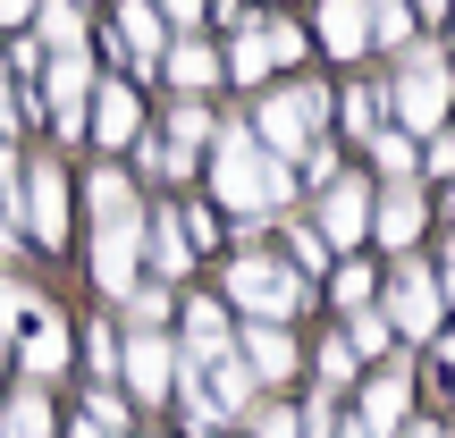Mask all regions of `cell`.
Masks as SVG:
<instances>
[{
  "mask_svg": "<svg viewBox=\"0 0 455 438\" xmlns=\"http://www.w3.org/2000/svg\"><path fill=\"white\" fill-rule=\"evenodd\" d=\"M212 195H220L244 227H261L270 211H287V203H295V169H278L244 127H220V135H212Z\"/></svg>",
  "mask_w": 455,
  "mask_h": 438,
  "instance_id": "6da1fadb",
  "label": "cell"
},
{
  "mask_svg": "<svg viewBox=\"0 0 455 438\" xmlns=\"http://www.w3.org/2000/svg\"><path fill=\"white\" fill-rule=\"evenodd\" d=\"M304 295H312V287L295 278V261L261 253V244H253V253H236V261H228V304H236L244 321H270V329H287V312L304 304Z\"/></svg>",
  "mask_w": 455,
  "mask_h": 438,
  "instance_id": "7a4b0ae2",
  "label": "cell"
},
{
  "mask_svg": "<svg viewBox=\"0 0 455 438\" xmlns=\"http://www.w3.org/2000/svg\"><path fill=\"white\" fill-rule=\"evenodd\" d=\"M321 127H329V101H321V84H287V93H270V101H261V118H253L244 135H253V144L270 152L278 169H287L295 152H312V144H321Z\"/></svg>",
  "mask_w": 455,
  "mask_h": 438,
  "instance_id": "3957f363",
  "label": "cell"
},
{
  "mask_svg": "<svg viewBox=\"0 0 455 438\" xmlns=\"http://www.w3.org/2000/svg\"><path fill=\"white\" fill-rule=\"evenodd\" d=\"M379 93H388V110H396V127H405V135H430V127L447 118V51L413 43Z\"/></svg>",
  "mask_w": 455,
  "mask_h": 438,
  "instance_id": "277c9868",
  "label": "cell"
},
{
  "mask_svg": "<svg viewBox=\"0 0 455 438\" xmlns=\"http://www.w3.org/2000/svg\"><path fill=\"white\" fill-rule=\"evenodd\" d=\"M43 84H51V127L68 135V144H76L84 135V110H93V51H51L43 60Z\"/></svg>",
  "mask_w": 455,
  "mask_h": 438,
  "instance_id": "5b68a950",
  "label": "cell"
},
{
  "mask_svg": "<svg viewBox=\"0 0 455 438\" xmlns=\"http://www.w3.org/2000/svg\"><path fill=\"white\" fill-rule=\"evenodd\" d=\"M118 379H127V396L135 405H161L169 388H178V346L152 329V338H127L118 346Z\"/></svg>",
  "mask_w": 455,
  "mask_h": 438,
  "instance_id": "8992f818",
  "label": "cell"
},
{
  "mask_svg": "<svg viewBox=\"0 0 455 438\" xmlns=\"http://www.w3.org/2000/svg\"><path fill=\"white\" fill-rule=\"evenodd\" d=\"M439 312H447L439 270L405 261V270H396V295H388V329H396V338H439Z\"/></svg>",
  "mask_w": 455,
  "mask_h": 438,
  "instance_id": "52a82bcc",
  "label": "cell"
},
{
  "mask_svg": "<svg viewBox=\"0 0 455 438\" xmlns=\"http://www.w3.org/2000/svg\"><path fill=\"white\" fill-rule=\"evenodd\" d=\"M84 135H93L101 152H127L135 135H144V101H135L127 76H101L93 84V110H84Z\"/></svg>",
  "mask_w": 455,
  "mask_h": 438,
  "instance_id": "ba28073f",
  "label": "cell"
},
{
  "mask_svg": "<svg viewBox=\"0 0 455 438\" xmlns=\"http://www.w3.org/2000/svg\"><path fill=\"white\" fill-rule=\"evenodd\" d=\"M363 227H371V186H363V178H346V169H338V178L321 186V219H312V236H321L329 253H346V244H355Z\"/></svg>",
  "mask_w": 455,
  "mask_h": 438,
  "instance_id": "9c48e42d",
  "label": "cell"
},
{
  "mask_svg": "<svg viewBox=\"0 0 455 438\" xmlns=\"http://www.w3.org/2000/svg\"><path fill=\"white\" fill-rule=\"evenodd\" d=\"M413 422V379H405V362L396 371H371L363 379V405H355V430L363 438H396Z\"/></svg>",
  "mask_w": 455,
  "mask_h": 438,
  "instance_id": "30bf717a",
  "label": "cell"
},
{
  "mask_svg": "<svg viewBox=\"0 0 455 438\" xmlns=\"http://www.w3.org/2000/svg\"><path fill=\"white\" fill-rule=\"evenodd\" d=\"M26 236L34 244H51V253H60V236H68V178H60V161H34L26 169Z\"/></svg>",
  "mask_w": 455,
  "mask_h": 438,
  "instance_id": "8fae6325",
  "label": "cell"
},
{
  "mask_svg": "<svg viewBox=\"0 0 455 438\" xmlns=\"http://www.w3.org/2000/svg\"><path fill=\"white\" fill-rule=\"evenodd\" d=\"M135 270H144V219H135V227H101V236H93V287L110 295V304H127Z\"/></svg>",
  "mask_w": 455,
  "mask_h": 438,
  "instance_id": "7c38bea8",
  "label": "cell"
},
{
  "mask_svg": "<svg viewBox=\"0 0 455 438\" xmlns=\"http://www.w3.org/2000/svg\"><path fill=\"white\" fill-rule=\"evenodd\" d=\"M236 362L253 371V388H278V379L304 362V346H295L287 329H270V321H244V329H236Z\"/></svg>",
  "mask_w": 455,
  "mask_h": 438,
  "instance_id": "4fadbf2b",
  "label": "cell"
},
{
  "mask_svg": "<svg viewBox=\"0 0 455 438\" xmlns=\"http://www.w3.org/2000/svg\"><path fill=\"white\" fill-rule=\"evenodd\" d=\"M110 43H118V60H135V68H161V51H169V34H161V9H152V0H127V9L110 17Z\"/></svg>",
  "mask_w": 455,
  "mask_h": 438,
  "instance_id": "5bb4252c",
  "label": "cell"
},
{
  "mask_svg": "<svg viewBox=\"0 0 455 438\" xmlns=\"http://www.w3.org/2000/svg\"><path fill=\"white\" fill-rule=\"evenodd\" d=\"M161 68H169V84H178V101H203V93L228 76L220 51H212V43H195V34H178V43L161 51Z\"/></svg>",
  "mask_w": 455,
  "mask_h": 438,
  "instance_id": "9a60e30c",
  "label": "cell"
},
{
  "mask_svg": "<svg viewBox=\"0 0 455 438\" xmlns=\"http://www.w3.org/2000/svg\"><path fill=\"white\" fill-rule=\"evenodd\" d=\"M422 186H388V195H371V227H379V244H388V253H396V244H413V236H422Z\"/></svg>",
  "mask_w": 455,
  "mask_h": 438,
  "instance_id": "2e32d148",
  "label": "cell"
},
{
  "mask_svg": "<svg viewBox=\"0 0 455 438\" xmlns=\"http://www.w3.org/2000/svg\"><path fill=\"white\" fill-rule=\"evenodd\" d=\"M17 354H26V371H34V379H51V371L68 362V321H60L51 304H34V321L17 329Z\"/></svg>",
  "mask_w": 455,
  "mask_h": 438,
  "instance_id": "e0dca14e",
  "label": "cell"
},
{
  "mask_svg": "<svg viewBox=\"0 0 455 438\" xmlns=\"http://www.w3.org/2000/svg\"><path fill=\"white\" fill-rule=\"evenodd\" d=\"M321 43H329V60L371 51V0H321Z\"/></svg>",
  "mask_w": 455,
  "mask_h": 438,
  "instance_id": "ac0fdd59",
  "label": "cell"
},
{
  "mask_svg": "<svg viewBox=\"0 0 455 438\" xmlns=\"http://www.w3.org/2000/svg\"><path fill=\"white\" fill-rule=\"evenodd\" d=\"M212 110H203V101H178V110H169V127H161V144H169V178H186V169H195V152L212 144Z\"/></svg>",
  "mask_w": 455,
  "mask_h": 438,
  "instance_id": "d6986e66",
  "label": "cell"
},
{
  "mask_svg": "<svg viewBox=\"0 0 455 438\" xmlns=\"http://www.w3.org/2000/svg\"><path fill=\"white\" fill-rule=\"evenodd\" d=\"M144 261L161 278H186V270H195V244H186L178 211H144Z\"/></svg>",
  "mask_w": 455,
  "mask_h": 438,
  "instance_id": "ffe728a7",
  "label": "cell"
},
{
  "mask_svg": "<svg viewBox=\"0 0 455 438\" xmlns=\"http://www.w3.org/2000/svg\"><path fill=\"white\" fill-rule=\"evenodd\" d=\"M84 203H93L101 227H135L144 219V203H135V186L118 178V169H93V178H84Z\"/></svg>",
  "mask_w": 455,
  "mask_h": 438,
  "instance_id": "44dd1931",
  "label": "cell"
},
{
  "mask_svg": "<svg viewBox=\"0 0 455 438\" xmlns=\"http://www.w3.org/2000/svg\"><path fill=\"white\" fill-rule=\"evenodd\" d=\"M203 388H212V405H220V413H253V396H261V388H253V371H244L236 354L203 362Z\"/></svg>",
  "mask_w": 455,
  "mask_h": 438,
  "instance_id": "7402d4cb",
  "label": "cell"
},
{
  "mask_svg": "<svg viewBox=\"0 0 455 438\" xmlns=\"http://www.w3.org/2000/svg\"><path fill=\"white\" fill-rule=\"evenodd\" d=\"M51 422H60V413H51V396H43V388H17L9 413H0V438H60Z\"/></svg>",
  "mask_w": 455,
  "mask_h": 438,
  "instance_id": "603a6c76",
  "label": "cell"
},
{
  "mask_svg": "<svg viewBox=\"0 0 455 438\" xmlns=\"http://www.w3.org/2000/svg\"><path fill=\"white\" fill-rule=\"evenodd\" d=\"M43 17V51H84V9L76 0H34Z\"/></svg>",
  "mask_w": 455,
  "mask_h": 438,
  "instance_id": "cb8c5ba5",
  "label": "cell"
},
{
  "mask_svg": "<svg viewBox=\"0 0 455 438\" xmlns=\"http://www.w3.org/2000/svg\"><path fill=\"white\" fill-rule=\"evenodd\" d=\"M228 84H261V68H270V43H261V26H244L236 43H228Z\"/></svg>",
  "mask_w": 455,
  "mask_h": 438,
  "instance_id": "d4e9b609",
  "label": "cell"
},
{
  "mask_svg": "<svg viewBox=\"0 0 455 438\" xmlns=\"http://www.w3.org/2000/svg\"><path fill=\"white\" fill-rule=\"evenodd\" d=\"M379 127H388V93H379V84H355V93H346V135L371 144Z\"/></svg>",
  "mask_w": 455,
  "mask_h": 438,
  "instance_id": "484cf974",
  "label": "cell"
},
{
  "mask_svg": "<svg viewBox=\"0 0 455 438\" xmlns=\"http://www.w3.org/2000/svg\"><path fill=\"white\" fill-rule=\"evenodd\" d=\"M371 152H379V169H388V186H405V178H413V161H422L405 127H379V135H371Z\"/></svg>",
  "mask_w": 455,
  "mask_h": 438,
  "instance_id": "4316f807",
  "label": "cell"
},
{
  "mask_svg": "<svg viewBox=\"0 0 455 438\" xmlns=\"http://www.w3.org/2000/svg\"><path fill=\"white\" fill-rule=\"evenodd\" d=\"M371 43L413 51V9H405V0H371Z\"/></svg>",
  "mask_w": 455,
  "mask_h": 438,
  "instance_id": "83f0119b",
  "label": "cell"
},
{
  "mask_svg": "<svg viewBox=\"0 0 455 438\" xmlns=\"http://www.w3.org/2000/svg\"><path fill=\"white\" fill-rule=\"evenodd\" d=\"M34 304H43V295H34L26 278H9V270H0V338H17V329L34 321Z\"/></svg>",
  "mask_w": 455,
  "mask_h": 438,
  "instance_id": "f1b7e54d",
  "label": "cell"
},
{
  "mask_svg": "<svg viewBox=\"0 0 455 438\" xmlns=\"http://www.w3.org/2000/svg\"><path fill=\"white\" fill-rule=\"evenodd\" d=\"M312 371H321V388H329V396H338V388H355V346H346V338H329L321 354H312Z\"/></svg>",
  "mask_w": 455,
  "mask_h": 438,
  "instance_id": "f546056e",
  "label": "cell"
},
{
  "mask_svg": "<svg viewBox=\"0 0 455 438\" xmlns=\"http://www.w3.org/2000/svg\"><path fill=\"white\" fill-rule=\"evenodd\" d=\"M388 338H396V329H388V312H355V329H346L355 362H363V354H388Z\"/></svg>",
  "mask_w": 455,
  "mask_h": 438,
  "instance_id": "4dcf8cb0",
  "label": "cell"
},
{
  "mask_svg": "<svg viewBox=\"0 0 455 438\" xmlns=\"http://www.w3.org/2000/svg\"><path fill=\"white\" fill-rule=\"evenodd\" d=\"M287 253H295V278H312V270H329V244L312 236V219H295V227H287Z\"/></svg>",
  "mask_w": 455,
  "mask_h": 438,
  "instance_id": "1f68e13d",
  "label": "cell"
},
{
  "mask_svg": "<svg viewBox=\"0 0 455 438\" xmlns=\"http://www.w3.org/2000/svg\"><path fill=\"white\" fill-rule=\"evenodd\" d=\"M127 321H135V338H152V329L169 321V295H161V287H135V295H127Z\"/></svg>",
  "mask_w": 455,
  "mask_h": 438,
  "instance_id": "d6a6232c",
  "label": "cell"
},
{
  "mask_svg": "<svg viewBox=\"0 0 455 438\" xmlns=\"http://www.w3.org/2000/svg\"><path fill=\"white\" fill-rule=\"evenodd\" d=\"M329 295H338L346 312H371V270H363V261H346V270H338V287H329Z\"/></svg>",
  "mask_w": 455,
  "mask_h": 438,
  "instance_id": "836d02e7",
  "label": "cell"
},
{
  "mask_svg": "<svg viewBox=\"0 0 455 438\" xmlns=\"http://www.w3.org/2000/svg\"><path fill=\"white\" fill-rule=\"evenodd\" d=\"M253 438H304V413H295V405H261L253 413Z\"/></svg>",
  "mask_w": 455,
  "mask_h": 438,
  "instance_id": "e575fe53",
  "label": "cell"
},
{
  "mask_svg": "<svg viewBox=\"0 0 455 438\" xmlns=\"http://www.w3.org/2000/svg\"><path fill=\"white\" fill-rule=\"evenodd\" d=\"M17 127H26V101H17L9 68H0V135H9V144H17Z\"/></svg>",
  "mask_w": 455,
  "mask_h": 438,
  "instance_id": "d590c367",
  "label": "cell"
},
{
  "mask_svg": "<svg viewBox=\"0 0 455 438\" xmlns=\"http://www.w3.org/2000/svg\"><path fill=\"white\" fill-rule=\"evenodd\" d=\"M261 43H270V68H278V60H295V51H304V34H295V26H261Z\"/></svg>",
  "mask_w": 455,
  "mask_h": 438,
  "instance_id": "8d00e7d4",
  "label": "cell"
},
{
  "mask_svg": "<svg viewBox=\"0 0 455 438\" xmlns=\"http://www.w3.org/2000/svg\"><path fill=\"white\" fill-rule=\"evenodd\" d=\"M152 9H161V26H186V34H195V17H203V0H152Z\"/></svg>",
  "mask_w": 455,
  "mask_h": 438,
  "instance_id": "74e56055",
  "label": "cell"
},
{
  "mask_svg": "<svg viewBox=\"0 0 455 438\" xmlns=\"http://www.w3.org/2000/svg\"><path fill=\"white\" fill-rule=\"evenodd\" d=\"M93 371L118 379V338H110V329H93Z\"/></svg>",
  "mask_w": 455,
  "mask_h": 438,
  "instance_id": "f35d334b",
  "label": "cell"
},
{
  "mask_svg": "<svg viewBox=\"0 0 455 438\" xmlns=\"http://www.w3.org/2000/svg\"><path fill=\"white\" fill-rule=\"evenodd\" d=\"M422 161H430V169H439V178H455V135H439V144H430V152H422Z\"/></svg>",
  "mask_w": 455,
  "mask_h": 438,
  "instance_id": "ab89813d",
  "label": "cell"
},
{
  "mask_svg": "<svg viewBox=\"0 0 455 438\" xmlns=\"http://www.w3.org/2000/svg\"><path fill=\"white\" fill-rule=\"evenodd\" d=\"M34 17V0H0V26H26Z\"/></svg>",
  "mask_w": 455,
  "mask_h": 438,
  "instance_id": "60d3db41",
  "label": "cell"
},
{
  "mask_svg": "<svg viewBox=\"0 0 455 438\" xmlns=\"http://www.w3.org/2000/svg\"><path fill=\"white\" fill-rule=\"evenodd\" d=\"M439 295L455 304V244H447V261H439Z\"/></svg>",
  "mask_w": 455,
  "mask_h": 438,
  "instance_id": "b9f144b4",
  "label": "cell"
},
{
  "mask_svg": "<svg viewBox=\"0 0 455 438\" xmlns=\"http://www.w3.org/2000/svg\"><path fill=\"white\" fill-rule=\"evenodd\" d=\"M396 438H447L439 422H405V430H396Z\"/></svg>",
  "mask_w": 455,
  "mask_h": 438,
  "instance_id": "7bdbcfd3",
  "label": "cell"
},
{
  "mask_svg": "<svg viewBox=\"0 0 455 438\" xmlns=\"http://www.w3.org/2000/svg\"><path fill=\"white\" fill-rule=\"evenodd\" d=\"M405 9H422V17H447V0H405Z\"/></svg>",
  "mask_w": 455,
  "mask_h": 438,
  "instance_id": "ee69618b",
  "label": "cell"
},
{
  "mask_svg": "<svg viewBox=\"0 0 455 438\" xmlns=\"http://www.w3.org/2000/svg\"><path fill=\"white\" fill-rule=\"evenodd\" d=\"M338 438H363V430H355V422H338Z\"/></svg>",
  "mask_w": 455,
  "mask_h": 438,
  "instance_id": "f6af8a7d",
  "label": "cell"
},
{
  "mask_svg": "<svg viewBox=\"0 0 455 438\" xmlns=\"http://www.w3.org/2000/svg\"><path fill=\"white\" fill-rule=\"evenodd\" d=\"M447 203H455V186H447Z\"/></svg>",
  "mask_w": 455,
  "mask_h": 438,
  "instance_id": "bcb514c9",
  "label": "cell"
},
{
  "mask_svg": "<svg viewBox=\"0 0 455 438\" xmlns=\"http://www.w3.org/2000/svg\"><path fill=\"white\" fill-rule=\"evenodd\" d=\"M76 9H84V0H76Z\"/></svg>",
  "mask_w": 455,
  "mask_h": 438,
  "instance_id": "7dc6e473",
  "label": "cell"
}]
</instances>
